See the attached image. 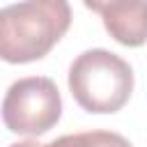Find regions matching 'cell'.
I'll list each match as a JSON object with an SVG mask.
<instances>
[{
    "label": "cell",
    "mask_w": 147,
    "mask_h": 147,
    "mask_svg": "<svg viewBox=\"0 0 147 147\" xmlns=\"http://www.w3.org/2000/svg\"><path fill=\"white\" fill-rule=\"evenodd\" d=\"M44 147H133V145L115 131H80L60 136Z\"/></svg>",
    "instance_id": "cell-5"
},
{
    "label": "cell",
    "mask_w": 147,
    "mask_h": 147,
    "mask_svg": "<svg viewBox=\"0 0 147 147\" xmlns=\"http://www.w3.org/2000/svg\"><path fill=\"white\" fill-rule=\"evenodd\" d=\"M69 92L87 113H117L131 99L133 69L106 48L85 51L69 67Z\"/></svg>",
    "instance_id": "cell-2"
},
{
    "label": "cell",
    "mask_w": 147,
    "mask_h": 147,
    "mask_svg": "<svg viewBox=\"0 0 147 147\" xmlns=\"http://www.w3.org/2000/svg\"><path fill=\"white\" fill-rule=\"evenodd\" d=\"M99 14L117 44L129 48L147 44V0H108Z\"/></svg>",
    "instance_id": "cell-4"
},
{
    "label": "cell",
    "mask_w": 147,
    "mask_h": 147,
    "mask_svg": "<svg viewBox=\"0 0 147 147\" xmlns=\"http://www.w3.org/2000/svg\"><path fill=\"white\" fill-rule=\"evenodd\" d=\"M9 147H44V145L37 142V140H23V142H14V145H9Z\"/></svg>",
    "instance_id": "cell-7"
},
{
    "label": "cell",
    "mask_w": 147,
    "mask_h": 147,
    "mask_svg": "<svg viewBox=\"0 0 147 147\" xmlns=\"http://www.w3.org/2000/svg\"><path fill=\"white\" fill-rule=\"evenodd\" d=\"M106 2H108V0H83V5H85L87 9H92V11H101Z\"/></svg>",
    "instance_id": "cell-6"
},
{
    "label": "cell",
    "mask_w": 147,
    "mask_h": 147,
    "mask_svg": "<svg viewBox=\"0 0 147 147\" xmlns=\"http://www.w3.org/2000/svg\"><path fill=\"white\" fill-rule=\"evenodd\" d=\"M0 113L11 133L41 136L60 122L62 96L57 85L46 76L18 78L9 85Z\"/></svg>",
    "instance_id": "cell-3"
},
{
    "label": "cell",
    "mask_w": 147,
    "mask_h": 147,
    "mask_svg": "<svg viewBox=\"0 0 147 147\" xmlns=\"http://www.w3.org/2000/svg\"><path fill=\"white\" fill-rule=\"evenodd\" d=\"M71 25L69 0H21L0 9V60L28 64L41 60Z\"/></svg>",
    "instance_id": "cell-1"
}]
</instances>
